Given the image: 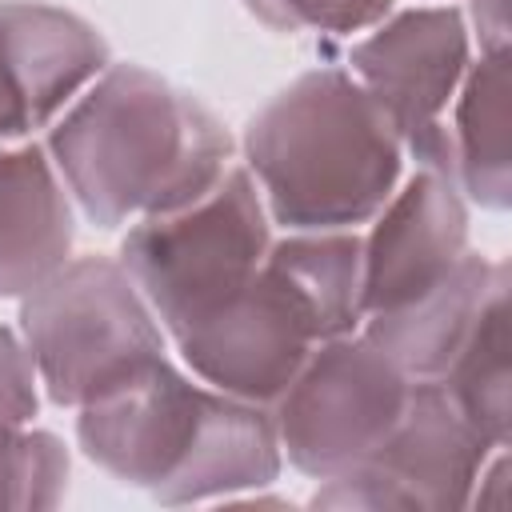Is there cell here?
<instances>
[{"label": "cell", "instance_id": "6", "mask_svg": "<svg viewBox=\"0 0 512 512\" xmlns=\"http://www.w3.org/2000/svg\"><path fill=\"white\" fill-rule=\"evenodd\" d=\"M276 224L240 160L192 204L124 228L120 264L168 340L236 296L272 248Z\"/></svg>", "mask_w": 512, "mask_h": 512}, {"label": "cell", "instance_id": "15", "mask_svg": "<svg viewBox=\"0 0 512 512\" xmlns=\"http://www.w3.org/2000/svg\"><path fill=\"white\" fill-rule=\"evenodd\" d=\"M436 384L496 444L512 436V372H508V268L492 280L464 336L456 340Z\"/></svg>", "mask_w": 512, "mask_h": 512}, {"label": "cell", "instance_id": "8", "mask_svg": "<svg viewBox=\"0 0 512 512\" xmlns=\"http://www.w3.org/2000/svg\"><path fill=\"white\" fill-rule=\"evenodd\" d=\"M488 440L436 380H412V396L396 428L352 468L316 480L312 508H400V512H448L472 508L476 480L492 460Z\"/></svg>", "mask_w": 512, "mask_h": 512}, {"label": "cell", "instance_id": "13", "mask_svg": "<svg viewBox=\"0 0 512 512\" xmlns=\"http://www.w3.org/2000/svg\"><path fill=\"white\" fill-rule=\"evenodd\" d=\"M508 48L476 52L448 112L444 164L468 204L504 212L512 204V144H508Z\"/></svg>", "mask_w": 512, "mask_h": 512}, {"label": "cell", "instance_id": "16", "mask_svg": "<svg viewBox=\"0 0 512 512\" xmlns=\"http://www.w3.org/2000/svg\"><path fill=\"white\" fill-rule=\"evenodd\" d=\"M68 476L72 460L56 432L0 420V508H56Z\"/></svg>", "mask_w": 512, "mask_h": 512}, {"label": "cell", "instance_id": "11", "mask_svg": "<svg viewBox=\"0 0 512 512\" xmlns=\"http://www.w3.org/2000/svg\"><path fill=\"white\" fill-rule=\"evenodd\" d=\"M112 64L84 16L48 0H0V144L36 140Z\"/></svg>", "mask_w": 512, "mask_h": 512}, {"label": "cell", "instance_id": "18", "mask_svg": "<svg viewBox=\"0 0 512 512\" xmlns=\"http://www.w3.org/2000/svg\"><path fill=\"white\" fill-rule=\"evenodd\" d=\"M464 20L472 28L476 52L508 48V0H468Z\"/></svg>", "mask_w": 512, "mask_h": 512}, {"label": "cell", "instance_id": "7", "mask_svg": "<svg viewBox=\"0 0 512 512\" xmlns=\"http://www.w3.org/2000/svg\"><path fill=\"white\" fill-rule=\"evenodd\" d=\"M408 396L412 376L372 336H328L268 404L280 456L308 480H328L396 428Z\"/></svg>", "mask_w": 512, "mask_h": 512}, {"label": "cell", "instance_id": "1", "mask_svg": "<svg viewBox=\"0 0 512 512\" xmlns=\"http://www.w3.org/2000/svg\"><path fill=\"white\" fill-rule=\"evenodd\" d=\"M76 212L128 228L204 196L236 160L220 116L144 64H108L40 136Z\"/></svg>", "mask_w": 512, "mask_h": 512}, {"label": "cell", "instance_id": "17", "mask_svg": "<svg viewBox=\"0 0 512 512\" xmlns=\"http://www.w3.org/2000/svg\"><path fill=\"white\" fill-rule=\"evenodd\" d=\"M272 32H320V36H360L384 20L396 0H240Z\"/></svg>", "mask_w": 512, "mask_h": 512}, {"label": "cell", "instance_id": "12", "mask_svg": "<svg viewBox=\"0 0 512 512\" xmlns=\"http://www.w3.org/2000/svg\"><path fill=\"white\" fill-rule=\"evenodd\" d=\"M76 240V204L44 140L0 144V300L28 296Z\"/></svg>", "mask_w": 512, "mask_h": 512}, {"label": "cell", "instance_id": "5", "mask_svg": "<svg viewBox=\"0 0 512 512\" xmlns=\"http://www.w3.org/2000/svg\"><path fill=\"white\" fill-rule=\"evenodd\" d=\"M16 304V332L32 356L40 392L56 408L76 412L148 360L172 352L168 332L120 256H68Z\"/></svg>", "mask_w": 512, "mask_h": 512}, {"label": "cell", "instance_id": "4", "mask_svg": "<svg viewBox=\"0 0 512 512\" xmlns=\"http://www.w3.org/2000/svg\"><path fill=\"white\" fill-rule=\"evenodd\" d=\"M360 320V228L276 232L256 276L168 344L208 388L268 408L320 340L356 332Z\"/></svg>", "mask_w": 512, "mask_h": 512}, {"label": "cell", "instance_id": "3", "mask_svg": "<svg viewBox=\"0 0 512 512\" xmlns=\"http://www.w3.org/2000/svg\"><path fill=\"white\" fill-rule=\"evenodd\" d=\"M240 164L276 232L364 228L408 172L392 120L340 64L300 72L256 108Z\"/></svg>", "mask_w": 512, "mask_h": 512}, {"label": "cell", "instance_id": "14", "mask_svg": "<svg viewBox=\"0 0 512 512\" xmlns=\"http://www.w3.org/2000/svg\"><path fill=\"white\" fill-rule=\"evenodd\" d=\"M508 264L500 256H484V252H468L464 264L428 296H420L408 308L396 312H380V316H364L360 332L372 336L412 380H436L440 368L448 364L456 340L464 336L472 312L480 308L484 292L492 288V280L504 272Z\"/></svg>", "mask_w": 512, "mask_h": 512}, {"label": "cell", "instance_id": "10", "mask_svg": "<svg viewBox=\"0 0 512 512\" xmlns=\"http://www.w3.org/2000/svg\"><path fill=\"white\" fill-rule=\"evenodd\" d=\"M364 316L396 312L436 292L472 252L468 200L440 168L408 164L384 208L360 228Z\"/></svg>", "mask_w": 512, "mask_h": 512}, {"label": "cell", "instance_id": "2", "mask_svg": "<svg viewBox=\"0 0 512 512\" xmlns=\"http://www.w3.org/2000/svg\"><path fill=\"white\" fill-rule=\"evenodd\" d=\"M76 444L100 472L168 508L260 492L284 468L272 412L208 388L176 352L76 408Z\"/></svg>", "mask_w": 512, "mask_h": 512}, {"label": "cell", "instance_id": "9", "mask_svg": "<svg viewBox=\"0 0 512 512\" xmlns=\"http://www.w3.org/2000/svg\"><path fill=\"white\" fill-rule=\"evenodd\" d=\"M476 56L464 8L452 0L392 8L348 44V72L392 120L408 164H444V112Z\"/></svg>", "mask_w": 512, "mask_h": 512}]
</instances>
